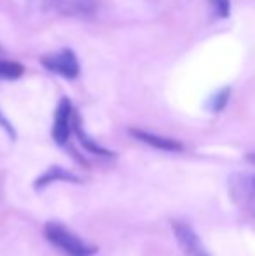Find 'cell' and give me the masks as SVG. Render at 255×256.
<instances>
[{"instance_id": "obj_9", "label": "cell", "mask_w": 255, "mask_h": 256, "mask_svg": "<svg viewBox=\"0 0 255 256\" xmlns=\"http://www.w3.org/2000/svg\"><path fill=\"white\" fill-rule=\"evenodd\" d=\"M74 131L75 134H77L79 142L82 143V146H84L86 150H89L91 154H96V155H102V157H114V152H110V150L103 148V146H100L96 142H93L91 138H89L88 134L84 132V129L81 128V122H79L77 117H74Z\"/></svg>"}, {"instance_id": "obj_10", "label": "cell", "mask_w": 255, "mask_h": 256, "mask_svg": "<svg viewBox=\"0 0 255 256\" xmlns=\"http://www.w3.org/2000/svg\"><path fill=\"white\" fill-rule=\"evenodd\" d=\"M25 74V66L18 61H7L0 60V78H7V80H16Z\"/></svg>"}, {"instance_id": "obj_13", "label": "cell", "mask_w": 255, "mask_h": 256, "mask_svg": "<svg viewBox=\"0 0 255 256\" xmlns=\"http://www.w3.org/2000/svg\"><path fill=\"white\" fill-rule=\"evenodd\" d=\"M0 128H2L7 134H9V138H13V140L16 138V131H14V128H13V124L9 122V118L2 114V110H0Z\"/></svg>"}, {"instance_id": "obj_1", "label": "cell", "mask_w": 255, "mask_h": 256, "mask_svg": "<svg viewBox=\"0 0 255 256\" xmlns=\"http://www.w3.org/2000/svg\"><path fill=\"white\" fill-rule=\"evenodd\" d=\"M44 236L53 246H56L60 251H63L68 256H93L98 251V248L88 244L79 236H75L72 230L60 223L49 222L44 226Z\"/></svg>"}, {"instance_id": "obj_4", "label": "cell", "mask_w": 255, "mask_h": 256, "mask_svg": "<svg viewBox=\"0 0 255 256\" xmlns=\"http://www.w3.org/2000/svg\"><path fill=\"white\" fill-rule=\"evenodd\" d=\"M171 226H173L175 239H177L178 246H180V250L184 251L185 256H211L210 251L204 248L203 240L199 239V236L187 223L173 222Z\"/></svg>"}, {"instance_id": "obj_6", "label": "cell", "mask_w": 255, "mask_h": 256, "mask_svg": "<svg viewBox=\"0 0 255 256\" xmlns=\"http://www.w3.org/2000/svg\"><path fill=\"white\" fill-rule=\"evenodd\" d=\"M74 110H72V103L68 98H62L58 108H56L55 114V124H53V140H55L58 145H65L68 142V136L70 131L74 129Z\"/></svg>"}, {"instance_id": "obj_14", "label": "cell", "mask_w": 255, "mask_h": 256, "mask_svg": "<svg viewBox=\"0 0 255 256\" xmlns=\"http://www.w3.org/2000/svg\"><path fill=\"white\" fill-rule=\"evenodd\" d=\"M246 160L255 166V154H246Z\"/></svg>"}, {"instance_id": "obj_5", "label": "cell", "mask_w": 255, "mask_h": 256, "mask_svg": "<svg viewBox=\"0 0 255 256\" xmlns=\"http://www.w3.org/2000/svg\"><path fill=\"white\" fill-rule=\"evenodd\" d=\"M231 194L238 204L245 206L255 218V174L243 172L231 178Z\"/></svg>"}, {"instance_id": "obj_11", "label": "cell", "mask_w": 255, "mask_h": 256, "mask_svg": "<svg viewBox=\"0 0 255 256\" xmlns=\"http://www.w3.org/2000/svg\"><path fill=\"white\" fill-rule=\"evenodd\" d=\"M229 98H231V88L218 89V91L215 92L210 100H208V104H206L208 110L213 112V114H218V112H222L225 106H227Z\"/></svg>"}, {"instance_id": "obj_8", "label": "cell", "mask_w": 255, "mask_h": 256, "mask_svg": "<svg viewBox=\"0 0 255 256\" xmlns=\"http://www.w3.org/2000/svg\"><path fill=\"white\" fill-rule=\"evenodd\" d=\"M53 182H79V178L75 174H72L70 171H65L60 166H55V168L48 169L44 174H41L37 180H35V188H44V186L51 185Z\"/></svg>"}, {"instance_id": "obj_7", "label": "cell", "mask_w": 255, "mask_h": 256, "mask_svg": "<svg viewBox=\"0 0 255 256\" xmlns=\"http://www.w3.org/2000/svg\"><path fill=\"white\" fill-rule=\"evenodd\" d=\"M129 134L138 140V142L145 143V145L152 146V148L163 150V152H180V150H184V145L180 142H177V140L163 138V136L152 134V132L142 131V129H129Z\"/></svg>"}, {"instance_id": "obj_12", "label": "cell", "mask_w": 255, "mask_h": 256, "mask_svg": "<svg viewBox=\"0 0 255 256\" xmlns=\"http://www.w3.org/2000/svg\"><path fill=\"white\" fill-rule=\"evenodd\" d=\"M211 7V12L213 16L220 18V20H225L231 14V0H208Z\"/></svg>"}, {"instance_id": "obj_3", "label": "cell", "mask_w": 255, "mask_h": 256, "mask_svg": "<svg viewBox=\"0 0 255 256\" xmlns=\"http://www.w3.org/2000/svg\"><path fill=\"white\" fill-rule=\"evenodd\" d=\"M49 12L70 18H91L96 12V0H42Z\"/></svg>"}, {"instance_id": "obj_2", "label": "cell", "mask_w": 255, "mask_h": 256, "mask_svg": "<svg viewBox=\"0 0 255 256\" xmlns=\"http://www.w3.org/2000/svg\"><path fill=\"white\" fill-rule=\"evenodd\" d=\"M41 63L46 70H49L51 74H56L63 78H77L81 74V66H79V60L75 56V52L72 49H62L58 52L46 54L44 58H41Z\"/></svg>"}]
</instances>
